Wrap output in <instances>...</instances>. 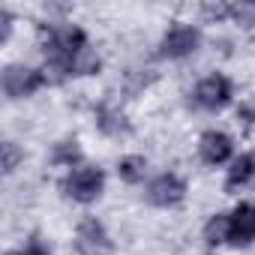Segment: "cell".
I'll use <instances>...</instances> for the list:
<instances>
[{
	"mask_svg": "<svg viewBox=\"0 0 255 255\" xmlns=\"http://www.w3.org/2000/svg\"><path fill=\"white\" fill-rule=\"evenodd\" d=\"M237 120H243V123H255V96H249V99L240 102V108H237Z\"/></svg>",
	"mask_w": 255,
	"mask_h": 255,
	"instance_id": "obj_19",
	"label": "cell"
},
{
	"mask_svg": "<svg viewBox=\"0 0 255 255\" xmlns=\"http://www.w3.org/2000/svg\"><path fill=\"white\" fill-rule=\"evenodd\" d=\"M183 195H186V183L177 174H159L147 189V198L156 207H174L183 201Z\"/></svg>",
	"mask_w": 255,
	"mask_h": 255,
	"instance_id": "obj_8",
	"label": "cell"
},
{
	"mask_svg": "<svg viewBox=\"0 0 255 255\" xmlns=\"http://www.w3.org/2000/svg\"><path fill=\"white\" fill-rule=\"evenodd\" d=\"M228 228H231V216H228V213H216V216L204 225V240H207V246L228 243Z\"/></svg>",
	"mask_w": 255,
	"mask_h": 255,
	"instance_id": "obj_14",
	"label": "cell"
},
{
	"mask_svg": "<svg viewBox=\"0 0 255 255\" xmlns=\"http://www.w3.org/2000/svg\"><path fill=\"white\" fill-rule=\"evenodd\" d=\"M51 162L54 165H78L81 162V147L78 141H60L51 153Z\"/></svg>",
	"mask_w": 255,
	"mask_h": 255,
	"instance_id": "obj_15",
	"label": "cell"
},
{
	"mask_svg": "<svg viewBox=\"0 0 255 255\" xmlns=\"http://www.w3.org/2000/svg\"><path fill=\"white\" fill-rule=\"evenodd\" d=\"M99 66H102V60H99V54H96L90 45L78 48V51L66 60V72H69V75H96Z\"/></svg>",
	"mask_w": 255,
	"mask_h": 255,
	"instance_id": "obj_12",
	"label": "cell"
},
{
	"mask_svg": "<svg viewBox=\"0 0 255 255\" xmlns=\"http://www.w3.org/2000/svg\"><path fill=\"white\" fill-rule=\"evenodd\" d=\"M252 240H255V201H243L231 213L228 243L231 246H249Z\"/></svg>",
	"mask_w": 255,
	"mask_h": 255,
	"instance_id": "obj_7",
	"label": "cell"
},
{
	"mask_svg": "<svg viewBox=\"0 0 255 255\" xmlns=\"http://www.w3.org/2000/svg\"><path fill=\"white\" fill-rule=\"evenodd\" d=\"M201 12L210 21H222V18H231V3H204Z\"/></svg>",
	"mask_w": 255,
	"mask_h": 255,
	"instance_id": "obj_18",
	"label": "cell"
},
{
	"mask_svg": "<svg viewBox=\"0 0 255 255\" xmlns=\"http://www.w3.org/2000/svg\"><path fill=\"white\" fill-rule=\"evenodd\" d=\"M9 255H48V249L42 243H30L27 249H18V252H9Z\"/></svg>",
	"mask_w": 255,
	"mask_h": 255,
	"instance_id": "obj_21",
	"label": "cell"
},
{
	"mask_svg": "<svg viewBox=\"0 0 255 255\" xmlns=\"http://www.w3.org/2000/svg\"><path fill=\"white\" fill-rule=\"evenodd\" d=\"M252 177H255V153H243V156H237V159L231 162L228 177H225V189L234 192V189L246 186Z\"/></svg>",
	"mask_w": 255,
	"mask_h": 255,
	"instance_id": "obj_10",
	"label": "cell"
},
{
	"mask_svg": "<svg viewBox=\"0 0 255 255\" xmlns=\"http://www.w3.org/2000/svg\"><path fill=\"white\" fill-rule=\"evenodd\" d=\"M39 45L48 57V63H63L87 45V36L84 30L78 27H60V24H39Z\"/></svg>",
	"mask_w": 255,
	"mask_h": 255,
	"instance_id": "obj_1",
	"label": "cell"
},
{
	"mask_svg": "<svg viewBox=\"0 0 255 255\" xmlns=\"http://www.w3.org/2000/svg\"><path fill=\"white\" fill-rule=\"evenodd\" d=\"M12 21H15V18H12L9 9H0V24H3V30H0V39H3V42L12 36Z\"/></svg>",
	"mask_w": 255,
	"mask_h": 255,
	"instance_id": "obj_20",
	"label": "cell"
},
{
	"mask_svg": "<svg viewBox=\"0 0 255 255\" xmlns=\"http://www.w3.org/2000/svg\"><path fill=\"white\" fill-rule=\"evenodd\" d=\"M231 150H234L231 138H228L225 132H216V129L204 132L201 141H198V153H201V159H204L207 165H222V162H228V159H231Z\"/></svg>",
	"mask_w": 255,
	"mask_h": 255,
	"instance_id": "obj_9",
	"label": "cell"
},
{
	"mask_svg": "<svg viewBox=\"0 0 255 255\" xmlns=\"http://www.w3.org/2000/svg\"><path fill=\"white\" fill-rule=\"evenodd\" d=\"M117 174L123 183H141L147 174V159L144 156H123L117 165Z\"/></svg>",
	"mask_w": 255,
	"mask_h": 255,
	"instance_id": "obj_13",
	"label": "cell"
},
{
	"mask_svg": "<svg viewBox=\"0 0 255 255\" xmlns=\"http://www.w3.org/2000/svg\"><path fill=\"white\" fill-rule=\"evenodd\" d=\"M75 255H111V240L93 216L81 219L78 234H75Z\"/></svg>",
	"mask_w": 255,
	"mask_h": 255,
	"instance_id": "obj_5",
	"label": "cell"
},
{
	"mask_svg": "<svg viewBox=\"0 0 255 255\" xmlns=\"http://www.w3.org/2000/svg\"><path fill=\"white\" fill-rule=\"evenodd\" d=\"M231 18L240 27H252L255 24V0H240V3H231Z\"/></svg>",
	"mask_w": 255,
	"mask_h": 255,
	"instance_id": "obj_16",
	"label": "cell"
},
{
	"mask_svg": "<svg viewBox=\"0 0 255 255\" xmlns=\"http://www.w3.org/2000/svg\"><path fill=\"white\" fill-rule=\"evenodd\" d=\"M198 42H201V33H198L195 27H189V24H174V27L162 36V42H159V54H162V57H171V60H180V57L192 54V51L198 48Z\"/></svg>",
	"mask_w": 255,
	"mask_h": 255,
	"instance_id": "obj_6",
	"label": "cell"
},
{
	"mask_svg": "<svg viewBox=\"0 0 255 255\" xmlns=\"http://www.w3.org/2000/svg\"><path fill=\"white\" fill-rule=\"evenodd\" d=\"M96 126H99V132H105L111 138H120V135H129L132 132L129 120H126L120 111H114V108H99L96 111Z\"/></svg>",
	"mask_w": 255,
	"mask_h": 255,
	"instance_id": "obj_11",
	"label": "cell"
},
{
	"mask_svg": "<svg viewBox=\"0 0 255 255\" xmlns=\"http://www.w3.org/2000/svg\"><path fill=\"white\" fill-rule=\"evenodd\" d=\"M42 84H45L42 69H30V66H6L3 69V93L9 99H24V96L36 93Z\"/></svg>",
	"mask_w": 255,
	"mask_h": 255,
	"instance_id": "obj_3",
	"label": "cell"
},
{
	"mask_svg": "<svg viewBox=\"0 0 255 255\" xmlns=\"http://www.w3.org/2000/svg\"><path fill=\"white\" fill-rule=\"evenodd\" d=\"M21 162V150L15 141H3V174H12Z\"/></svg>",
	"mask_w": 255,
	"mask_h": 255,
	"instance_id": "obj_17",
	"label": "cell"
},
{
	"mask_svg": "<svg viewBox=\"0 0 255 255\" xmlns=\"http://www.w3.org/2000/svg\"><path fill=\"white\" fill-rule=\"evenodd\" d=\"M102 186H105V174H102L99 168H75V171L60 183L63 195L72 198V201H78V204L96 201V198L102 195Z\"/></svg>",
	"mask_w": 255,
	"mask_h": 255,
	"instance_id": "obj_2",
	"label": "cell"
},
{
	"mask_svg": "<svg viewBox=\"0 0 255 255\" xmlns=\"http://www.w3.org/2000/svg\"><path fill=\"white\" fill-rule=\"evenodd\" d=\"M192 99L204 111H219V108H225L231 102V81L225 75H207L204 81H198Z\"/></svg>",
	"mask_w": 255,
	"mask_h": 255,
	"instance_id": "obj_4",
	"label": "cell"
}]
</instances>
